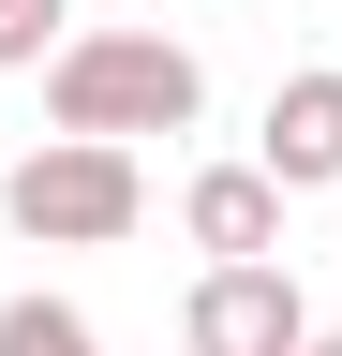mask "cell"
<instances>
[{"label": "cell", "mask_w": 342, "mask_h": 356, "mask_svg": "<svg viewBox=\"0 0 342 356\" xmlns=\"http://www.w3.org/2000/svg\"><path fill=\"white\" fill-rule=\"evenodd\" d=\"M194 104H208V74H194V44H164V30H75L45 60V119L75 134V149L194 134Z\"/></svg>", "instance_id": "cell-1"}, {"label": "cell", "mask_w": 342, "mask_h": 356, "mask_svg": "<svg viewBox=\"0 0 342 356\" xmlns=\"http://www.w3.org/2000/svg\"><path fill=\"white\" fill-rule=\"evenodd\" d=\"M0 222L45 238V252H119V238L149 222V178H134V149H75V134H45V149L0 178Z\"/></svg>", "instance_id": "cell-2"}, {"label": "cell", "mask_w": 342, "mask_h": 356, "mask_svg": "<svg viewBox=\"0 0 342 356\" xmlns=\"http://www.w3.org/2000/svg\"><path fill=\"white\" fill-rule=\"evenodd\" d=\"M179 341L194 356H313V312H297L283 267H208L194 312H179Z\"/></svg>", "instance_id": "cell-3"}, {"label": "cell", "mask_w": 342, "mask_h": 356, "mask_svg": "<svg viewBox=\"0 0 342 356\" xmlns=\"http://www.w3.org/2000/svg\"><path fill=\"white\" fill-rule=\"evenodd\" d=\"M253 163H268V193H327V178H342V60H313V74H283V89H268Z\"/></svg>", "instance_id": "cell-4"}, {"label": "cell", "mask_w": 342, "mask_h": 356, "mask_svg": "<svg viewBox=\"0 0 342 356\" xmlns=\"http://www.w3.org/2000/svg\"><path fill=\"white\" fill-rule=\"evenodd\" d=\"M179 222H194L208 267H283V193H268V163H194Z\"/></svg>", "instance_id": "cell-5"}, {"label": "cell", "mask_w": 342, "mask_h": 356, "mask_svg": "<svg viewBox=\"0 0 342 356\" xmlns=\"http://www.w3.org/2000/svg\"><path fill=\"white\" fill-rule=\"evenodd\" d=\"M0 356H104L75 297H0Z\"/></svg>", "instance_id": "cell-6"}, {"label": "cell", "mask_w": 342, "mask_h": 356, "mask_svg": "<svg viewBox=\"0 0 342 356\" xmlns=\"http://www.w3.org/2000/svg\"><path fill=\"white\" fill-rule=\"evenodd\" d=\"M60 15H75V0H0V74H45L60 44H75Z\"/></svg>", "instance_id": "cell-7"}, {"label": "cell", "mask_w": 342, "mask_h": 356, "mask_svg": "<svg viewBox=\"0 0 342 356\" xmlns=\"http://www.w3.org/2000/svg\"><path fill=\"white\" fill-rule=\"evenodd\" d=\"M313 356H342V341H313Z\"/></svg>", "instance_id": "cell-8"}]
</instances>
